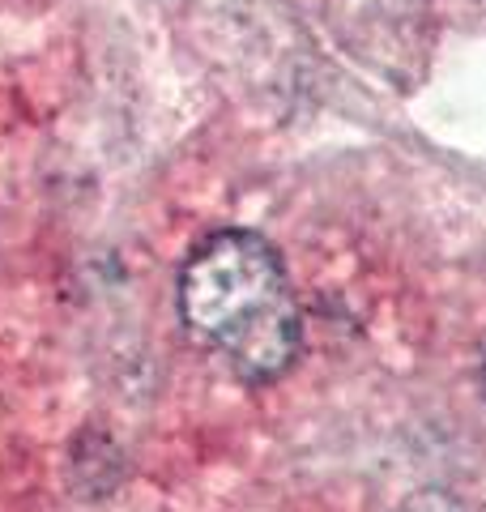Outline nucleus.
<instances>
[{
  "label": "nucleus",
  "mask_w": 486,
  "mask_h": 512,
  "mask_svg": "<svg viewBox=\"0 0 486 512\" xmlns=\"http://www.w3.org/2000/svg\"><path fill=\"white\" fill-rule=\"evenodd\" d=\"M180 316L243 384H273L303 350V316L286 265L256 231H218L188 256Z\"/></svg>",
  "instance_id": "f257e3e1"
},
{
  "label": "nucleus",
  "mask_w": 486,
  "mask_h": 512,
  "mask_svg": "<svg viewBox=\"0 0 486 512\" xmlns=\"http://www.w3.org/2000/svg\"><path fill=\"white\" fill-rule=\"evenodd\" d=\"M401 512H465V504L448 491H418L401 504Z\"/></svg>",
  "instance_id": "f03ea898"
},
{
  "label": "nucleus",
  "mask_w": 486,
  "mask_h": 512,
  "mask_svg": "<svg viewBox=\"0 0 486 512\" xmlns=\"http://www.w3.org/2000/svg\"><path fill=\"white\" fill-rule=\"evenodd\" d=\"M482 380H486V367H482Z\"/></svg>",
  "instance_id": "7ed1b4c3"
}]
</instances>
